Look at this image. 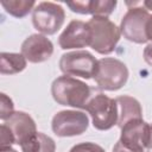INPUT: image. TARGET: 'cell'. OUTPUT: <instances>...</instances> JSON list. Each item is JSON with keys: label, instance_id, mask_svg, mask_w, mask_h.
I'll list each match as a JSON object with an SVG mask.
<instances>
[{"label": "cell", "instance_id": "cell-1", "mask_svg": "<svg viewBox=\"0 0 152 152\" xmlns=\"http://www.w3.org/2000/svg\"><path fill=\"white\" fill-rule=\"evenodd\" d=\"M90 87L84 82L71 76H59L51 84V95L53 100L62 106L74 108H86L90 100Z\"/></svg>", "mask_w": 152, "mask_h": 152}, {"label": "cell", "instance_id": "cell-2", "mask_svg": "<svg viewBox=\"0 0 152 152\" xmlns=\"http://www.w3.org/2000/svg\"><path fill=\"white\" fill-rule=\"evenodd\" d=\"M91 39L90 48L100 55L112 53L120 40V27H118L108 17L94 15L88 23Z\"/></svg>", "mask_w": 152, "mask_h": 152}, {"label": "cell", "instance_id": "cell-3", "mask_svg": "<svg viewBox=\"0 0 152 152\" xmlns=\"http://www.w3.org/2000/svg\"><path fill=\"white\" fill-rule=\"evenodd\" d=\"M128 69L124 62L112 57L97 61V70L94 80L102 90L115 91L122 88L128 80Z\"/></svg>", "mask_w": 152, "mask_h": 152}, {"label": "cell", "instance_id": "cell-4", "mask_svg": "<svg viewBox=\"0 0 152 152\" xmlns=\"http://www.w3.org/2000/svg\"><path fill=\"white\" fill-rule=\"evenodd\" d=\"M84 109L90 114L93 126L99 131H108L118 125V103L104 94H97L91 97Z\"/></svg>", "mask_w": 152, "mask_h": 152}, {"label": "cell", "instance_id": "cell-5", "mask_svg": "<svg viewBox=\"0 0 152 152\" xmlns=\"http://www.w3.org/2000/svg\"><path fill=\"white\" fill-rule=\"evenodd\" d=\"M65 12L58 4L42 1L32 11V24L43 34H55L64 24Z\"/></svg>", "mask_w": 152, "mask_h": 152}, {"label": "cell", "instance_id": "cell-6", "mask_svg": "<svg viewBox=\"0 0 152 152\" xmlns=\"http://www.w3.org/2000/svg\"><path fill=\"white\" fill-rule=\"evenodd\" d=\"M59 69L66 76L91 78L97 70V59L86 50H77L63 53L59 58Z\"/></svg>", "mask_w": 152, "mask_h": 152}, {"label": "cell", "instance_id": "cell-7", "mask_svg": "<svg viewBox=\"0 0 152 152\" xmlns=\"http://www.w3.org/2000/svg\"><path fill=\"white\" fill-rule=\"evenodd\" d=\"M89 126L86 113L78 110H61L51 121V128L57 137H75L84 133Z\"/></svg>", "mask_w": 152, "mask_h": 152}, {"label": "cell", "instance_id": "cell-8", "mask_svg": "<svg viewBox=\"0 0 152 152\" xmlns=\"http://www.w3.org/2000/svg\"><path fill=\"white\" fill-rule=\"evenodd\" d=\"M150 13L144 7L133 6L128 8L126 14L121 19L120 32L129 42L137 44H144L147 42L146 38V23L150 18Z\"/></svg>", "mask_w": 152, "mask_h": 152}, {"label": "cell", "instance_id": "cell-9", "mask_svg": "<svg viewBox=\"0 0 152 152\" xmlns=\"http://www.w3.org/2000/svg\"><path fill=\"white\" fill-rule=\"evenodd\" d=\"M90 30L87 23L82 20H71L58 37L61 49H80L90 45Z\"/></svg>", "mask_w": 152, "mask_h": 152}, {"label": "cell", "instance_id": "cell-10", "mask_svg": "<svg viewBox=\"0 0 152 152\" xmlns=\"http://www.w3.org/2000/svg\"><path fill=\"white\" fill-rule=\"evenodd\" d=\"M21 53L31 63H42L52 56L53 44L44 34L33 33L23 42Z\"/></svg>", "mask_w": 152, "mask_h": 152}, {"label": "cell", "instance_id": "cell-11", "mask_svg": "<svg viewBox=\"0 0 152 152\" xmlns=\"http://www.w3.org/2000/svg\"><path fill=\"white\" fill-rule=\"evenodd\" d=\"M148 124L142 119H134L121 127L120 141L132 148L145 150L148 134Z\"/></svg>", "mask_w": 152, "mask_h": 152}, {"label": "cell", "instance_id": "cell-12", "mask_svg": "<svg viewBox=\"0 0 152 152\" xmlns=\"http://www.w3.org/2000/svg\"><path fill=\"white\" fill-rule=\"evenodd\" d=\"M4 124L8 126V128L14 135L15 144L18 145H21L30 137L37 133L34 120L27 113L21 110L14 112L7 120L4 121Z\"/></svg>", "mask_w": 152, "mask_h": 152}, {"label": "cell", "instance_id": "cell-13", "mask_svg": "<svg viewBox=\"0 0 152 152\" xmlns=\"http://www.w3.org/2000/svg\"><path fill=\"white\" fill-rule=\"evenodd\" d=\"M118 2L115 0H90V1H75L66 2V6L75 13L93 14L108 17L115 10Z\"/></svg>", "mask_w": 152, "mask_h": 152}, {"label": "cell", "instance_id": "cell-14", "mask_svg": "<svg viewBox=\"0 0 152 152\" xmlns=\"http://www.w3.org/2000/svg\"><path fill=\"white\" fill-rule=\"evenodd\" d=\"M119 109L118 126L121 128L126 122L134 119H142V109L140 102L128 95H122L115 99Z\"/></svg>", "mask_w": 152, "mask_h": 152}, {"label": "cell", "instance_id": "cell-15", "mask_svg": "<svg viewBox=\"0 0 152 152\" xmlns=\"http://www.w3.org/2000/svg\"><path fill=\"white\" fill-rule=\"evenodd\" d=\"M20 147L23 152H55L56 142L51 137L42 132H37L24 141Z\"/></svg>", "mask_w": 152, "mask_h": 152}, {"label": "cell", "instance_id": "cell-16", "mask_svg": "<svg viewBox=\"0 0 152 152\" xmlns=\"http://www.w3.org/2000/svg\"><path fill=\"white\" fill-rule=\"evenodd\" d=\"M26 68V58L23 53L1 52L0 72L2 75H14L21 72Z\"/></svg>", "mask_w": 152, "mask_h": 152}, {"label": "cell", "instance_id": "cell-17", "mask_svg": "<svg viewBox=\"0 0 152 152\" xmlns=\"http://www.w3.org/2000/svg\"><path fill=\"white\" fill-rule=\"evenodd\" d=\"M1 6L5 11L15 17V18H24L27 15L33 8L36 7V1L33 0H2Z\"/></svg>", "mask_w": 152, "mask_h": 152}, {"label": "cell", "instance_id": "cell-18", "mask_svg": "<svg viewBox=\"0 0 152 152\" xmlns=\"http://www.w3.org/2000/svg\"><path fill=\"white\" fill-rule=\"evenodd\" d=\"M0 119L1 120H7L13 113H14V104L11 97H8L5 93L0 94Z\"/></svg>", "mask_w": 152, "mask_h": 152}, {"label": "cell", "instance_id": "cell-19", "mask_svg": "<svg viewBox=\"0 0 152 152\" xmlns=\"http://www.w3.org/2000/svg\"><path fill=\"white\" fill-rule=\"evenodd\" d=\"M69 152H106V151L103 150V147H101L95 142L86 141V142L76 144L70 148Z\"/></svg>", "mask_w": 152, "mask_h": 152}, {"label": "cell", "instance_id": "cell-20", "mask_svg": "<svg viewBox=\"0 0 152 152\" xmlns=\"http://www.w3.org/2000/svg\"><path fill=\"white\" fill-rule=\"evenodd\" d=\"M15 144V139L7 125H1V147H8Z\"/></svg>", "mask_w": 152, "mask_h": 152}, {"label": "cell", "instance_id": "cell-21", "mask_svg": "<svg viewBox=\"0 0 152 152\" xmlns=\"http://www.w3.org/2000/svg\"><path fill=\"white\" fill-rule=\"evenodd\" d=\"M113 152H145V150H137V148H132L128 147L126 145H124L120 140L114 145L113 147Z\"/></svg>", "mask_w": 152, "mask_h": 152}, {"label": "cell", "instance_id": "cell-22", "mask_svg": "<svg viewBox=\"0 0 152 152\" xmlns=\"http://www.w3.org/2000/svg\"><path fill=\"white\" fill-rule=\"evenodd\" d=\"M144 59L148 65L152 66V44H148L144 49Z\"/></svg>", "mask_w": 152, "mask_h": 152}, {"label": "cell", "instance_id": "cell-23", "mask_svg": "<svg viewBox=\"0 0 152 152\" xmlns=\"http://www.w3.org/2000/svg\"><path fill=\"white\" fill-rule=\"evenodd\" d=\"M145 31H146V38H147V40H150L151 44H152V15H150V18H148V20L146 23Z\"/></svg>", "mask_w": 152, "mask_h": 152}, {"label": "cell", "instance_id": "cell-24", "mask_svg": "<svg viewBox=\"0 0 152 152\" xmlns=\"http://www.w3.org/2000/svg\"><path fill=\"white\" fill-rule=\"evenodd\" d=\"M146 148H152V124L148 126V134H147Z\"/></svg>", "mask_w": 152, "mask_h": 152}, {"label": "cell", "instance_id": "cell-25", "mask_svg": "<svg viewBox=\"0 0 152 152\" xmlns=\"http://www.w3.org/2000/svg\"><path fill=\"white\" fill-rule=\"evenodd\" d=\"M0 152H18V151H15V150L12 148L11 146H8V147H1Z\"/></svg>", "mask_w": 152, "mask_h": 152}, {"label": "cell", "instance_id": "cell-26", "mask_svg": "<svg viewBox=\"0 0 152 152\" xmlns=\"http://www.w3.org/2000/svg\"><path fill=\"white\" fill-rule=\"evenodd\" d=\"M142 5L145 6V8L148 11V10H151L152 11V1H144L142 2Z\"/></svg>", "mask_w": 152, "mask_h": 152}]
</instances>
